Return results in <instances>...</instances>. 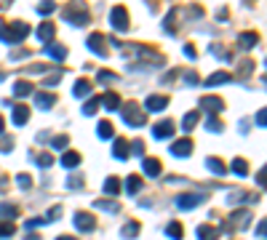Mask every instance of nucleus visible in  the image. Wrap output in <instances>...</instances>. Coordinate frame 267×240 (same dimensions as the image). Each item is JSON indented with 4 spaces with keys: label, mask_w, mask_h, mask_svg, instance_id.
Segmentation results:
<instances>
[{
    "label": "nucleus",
    "mask_w": 267,
    "mask_h": 240,
    "mask_svg": "<svg viewBox=\"0 0 267 240\" xmlns=\"http://www.w3.org/2000/svg\"><path fill=\"white\" fill-rule=\"evenodd\" d=\"M14 232H16V227H14L11 222H0V240H6V238H11Z\"/></svg>",
    "instance_id": "37"
},
{
    "label": "nucleus",
    "mask_w": 267,
    "mask_h": 240,
    "mask_svg": "<svg viewBox=\"0 0 267 240\" xmlns=\"http://www.w3.org/2000/svg\"><path fill=\"white\" fill-rule=\"evenodd\" d=\"M54 102H56V96L54 94H35V104H38V110H51L54 107Z\"/></svg>",
    "instance_id": "20"
},
{
    "label": "nucleus",
    "mask_w": 267,
    "mask_h": 240,
    "mask_svg": "<svg viewBox=\"0 0 267 240\" xmlns=\"http://www.w3.org/2000/svg\"><path fill=\"white\" fill-rule=\"evenodd\" d=\"M256 182H259V187H264V168L259 171V176H256Z\"/></svg>",
    "instance_id": "50"
},
{
    "label": "nucleus",
    "mask_w": 267,
    "mask_h": 240,
    "mask_svg": "<svg viewBox=\"0 0 267 240\" xmlns=\"http://www.w3.org/2000/svg\"><path fill=\"white\" fill-rule=\"evenodd\" d=\"M54 32H56V29H54V24H51L48 19L40 21V27H38V37H40L43 43H51L54 40Z\"/></svg>",
    "instance_id": "17"
},
{
    "label": "nucleus",
    "mask_w": 267,
    "mask_h": 240,
    "mask_svg": "<svg viewBox=\"0 0 267 240\" xmlns=\"http://www.w3.org/2000/svg\"><path fill=\"white\" fill-rule=\"evenodd\" d=\"M3 131H6V120L0 118V134H3Z\"/></svg>",
    "instance_id": "53"
},
{
    "label": "nucleus",
    "mask_w": 267,
    "mask_h": 240,
    "mask_svg": "<svg viewBox=\"0 0 267 240\" xmlns=\"http://www.w3.org/2000/svg\"><path fill=\"white\" fill-rule=\"evenodd\" d=\"M16 184L22 190H27V187H32V179H30V174H19L16 176Z\"/></svg>",
    "instance_id": "42"
},
{
    "label": "nucleus",
    "mask_w": 267,
    "mask_h": 240,
    "mask_svg": "<svg viewBox=\"0 0 267 240\" xmlns=\"http://www.w3.org/2000/svg\"><path fill=\"white\" fill-rule=\"evenodd\" d=\"M19 216V208L16 206H0V219H16Z\"/></svg>",
    "instance_id": "35"
},
{
    "label": "nucleus",
    "mask_w": 267,
    "mask_h": 240,
    "mask_svg": "<svg viewBox=\"0 0 267 240\" xmlns=\"http://www.w3.org/2000/svg\"><path fill=\"white\" fill-rule=\"evenodd\" d=\"M67 184H70L72 190H75V187H80V184H83V176H78V174H75V176H70V182H67Z\"/></svg>",
    "instance_id": "45"
},
{
    "label": "nucleus",
    "mask_w": 267,
    "mask_h": 240,
    "mask_svg": "<svg viewBox=\"0 0 267 240\" xmlns=\"http://www.w3.org/2000/svg\"><path fill=\"white\" fill-rule=\"evenodd\" d=\"M126 192H128V195H139V192H142V176L131 174L128 179H126Z\"/></svg>",
    "instance_id": "19"
},
{
    "label": "nucleus",
    "mask_w": 267,
    "mask_h": 240,
    "mask_svg": "<svg viewBox=\"0 0 267 240\" xmlns=\"http://www.w3.org/2000/svg\"><path fill=\"white\" fill-rule=\"evenodd\" d=\"M168 96H147V102H144V110L147 112H163L168 107Z\"/></svg>",
    "instance_id": "8"
},
{
    "label": "nucleus",
    "mask_w": 267,
    "mask_h": 240,
    "mask_svg": "<svg viewBox=\"0 0 267 240\" xmlns=\"http://www.w3.org/2000/svg\"><path fill=\"white\" fill-rule=\"evenodd\" d=\"M96 80L107 86V83H115V80H118V75H115V72H107V69H99V72H96Z\"/></svg>",
    "instance_id": "36"
},
{
    "label": "nucleus",
    "mask_w": 267,
    "mask_h": 240,
    "mask_svg": "<svg viewBox=\"0 0 267 240\" xmlns=\"http://www.w3.org/2000/svg\"><path fill=\"white\" fill-rule=\"evenodd\" d=\"M174 131H176L174 120H160V123H155V126H152V136L155 139H171V136H174Z\"/></svg>",
    "instance_id": "6"
},
{
    "label": "nucleus",
    "mask_w": 267,
    "mask_h": 240,
    "mask_svg": "<svg viewBox=\"0 0 267 240\" xmlns=\"http://www.w3.org/2000/svg\"><path fill=\"white\" fill-rule=\"evenodd\" d=\"M206 128H208V131H214V134H222V123H219V120L214 118V115H211V118H208Z\"/></svg>",
    "instance_id": "41"
},
{
    "label": "nucleus",
    "mask_w": 267,
    "mask_h": 240,
    "mask_svg": "<svg viewBox=\"0 0 267 240\" xmlns=\"http://www.w3.org/2000/svg\"><path fill=\"white\" fill-rule=\"evenodd\" d=\"M96 136H99V139H112V136H115L112 123H110V120H102L99 126H96Z\"/></svg>",
    "instance_id": "26"
},
{
    "label": "nucleus",
    "mask_w": 267,
    "mask_h": 240,
    "mask_svg": "<svg viewBox=\"0 0 267 240\" xmlns=\"http://www.w3.org/2000/svg\"><path fill=\"white\" fill-rule=\"evenodd\" d=\"M86 48L94 51L96 56H107V37H104V35H99V32L88 35V40H86Z\"/></svg>",
    "instance_id": "4"
},
{
    "label": "nucleus",
    "mask_w": 267,
    "mask_h": 240,
    "mask_svg": "<svg viewBox=\"0 0 267 240\" xmlns=\"http://www.w3.org/2000/svg\"><path fill=\"white\" fill-rule=\"evenodd\" d=\"M203 200H206V195H203V192H187V195H179V198H176V206L184 208V211H190V208L200 206Z\"/></svg>",
    "instance_id": "5"
},
{
    "label": "nucleus",
    "mask_w": 267,
    "mask_h": 240,
    "mask_svg": "<svg viewBox=\"0 0 267 240\" xmlns=\"http://www.w3.org/2000/svg\"><path fill=\"white\" fill-rule=\"evenodd\" d=\"M142 168H144V174L150 176V179H158V176H160V160L158 158H144Z\"/></svg>",
    "instance_id": "11"
},
{
    "label": "nucleus",
    "mask_w": 267,
    "mask_h": 240,
    "mask_svg": "<svg viewBox=\"0 0 267 240\" xmlns=\"http://www.w3.org/2000/svg\"><path fill=\"white\" fill-rule=\"evenodd\" d=\"M166 235H168L171 240H182V235H184V232H182V224H179V222H171L168 227H166Z\"/></svg>",
    "instance_id": "33"
},
{
    "label": "nucleus",
    "mask_w": 267,
    "mask_h": 240,
    "mask_svg": "<svg viewBox=\"0 0 267 240\" xmlns=\"http://www.w3.org/2000/svg\"><path fill=\"white\" fill-rule=\"evenodd\" d=\"M14 94H16L19 99L30 96V94H32V83H27V80H19L16 86H14Z\"/></svg>",
    "instance_id": "29"
},
{
    "label": "nucleus",
    "mask_w": 267,
    "mask_h": 240,
    "mask_svg": "<svg viewBox=\"0 0 267 240\" xmlns=\"http://www.w3.org/2000/svg\"><path fill=\"white\" fill-rule=\"evenodd\" d=\"M120 235H123V238H136V235H139V222H126Z\"/></svg>",
    "instance_id": "34"
},
{
    "label": "nucleus",
    "mask_w": 267,
    "mask_h": 240,
    "mask_svg": "<svg viewBox=\"0 0 267 240\" xmlns=\"http://www.w3.org/2000/svg\"><path fill=\"white\" fill-rule=\"evenodd\" d=\"M56 83H59V75H54V77H48V80H43V86H56Z\"/></svg>",
    "instance_id": "47"
},
{
    "label": "nucleus",
    "mask_w": 267,
    "mask_h": 240,
    "mask_svg": "<svg viewBox=\"0 0 267 240\" xmlns=\"http://www.w3.org/2000/svg\"><path fill=\"white\" fill-rule=\"evenodd\" d=\"M248 219H251V211H246V208H238V211H232V216H230L235 230H243L248 224Z\"/></svg>",
    "instance_id": "12"
},
{
    "label": "nucleus",
    "mask_w": 267,
    "mask_h": 240,
    "mask_svg": "<svg viewBox=\"0 0 267 240\" xmlns=\"http://www.w3.org/2000/svg\"><path fill=\"white\" fill-rule=\"evenodd\" d=\"M96 208H104V211L115 214L118 211V203H112V200H96Z\"/></svg>",
    "instance_id": "40"
},
{
    "label": "nucleus",
    "mask_w": 267,
    "mask_h": 240,
    "mask_svg": "<svg viewBox=\"0 0 267 240\" xmlns=\"http://www.w3.org/2000/svg\"><path fill=\"white\" fill-rule=\"evenodd\" d=\"M43 53H48V56H54V59H64L67 56V48H64V45H59V43H46Z\"/></svg>",
    "instance_id": "22"
},
{
    "label": "nucleus",
    "mask_w": 267,
    "mask_h": 240,
    "mask_svg": "<svg viewBox=\"0 0 267 240\" xmlns=\"http://www.w3.org/2000/svg\"><path fill=\"white\" fill-rule=\"evenodd\" d=\"M238 43H240V48H254V45L259 43V35L256 32H243Z\"/></svg>",
    "instance_id": "28"
},
{
    "label": "nucleus",
    "mask_w": 267,
    "mask_h": 240,
    "mask_svg": "<svg viewBox=\"0 0 267 240\" xmlns=\"http://www.w3.org/2000/svg\"><path fill=\"white\" fill-rule=\"evenodd\" d=\"M200 110H206V112H222L224 104H222V99H216V96H203L200 99Z\"/></svg>",
    "instance_id": "14"
},
{
    "label": "nucleus",
    "mask_w": 267,
    "mask_h": 240,
    "mask_svg": "<svg viewBox=\"0 0 267 240\" xmlns=\"http://www.w3.org/2000/svg\"><path fill=\"white\" fill-rule=\"evenodd\" d=\"M64 19L70 21V24H75V27H80L88 21V11H86V5L80 11H72V8H64Z\"/></svg>",
    "instance_id": "9"
},
{
    "label": "nucleus",
    "mask_w": 267,
    "mask_h": 240,
    "mask_svg": "<svg viewBox=\"0 0 267 240\" xmlns=\"http://www.w3.org/2000/svg\"><path fill=\"white\" fill-rule=\"evenodd\" d=\"M168 150H171V155H176V158H187V155H192V142L190 139H176Z\"/></svg>",
    "instance_id": "7"
},
{
    "label": "nucleus",
    "mask_w": 267,
    "mask_h": 240,
    "mask_svg": "<svg viewBox=\"0 0 267 240\" xmlns=\"http://www.w3.org/2000/svg\"><path fill=\"white\" fill-rule=\"evenodd\" d=\"M230 168H232V174H238V176H246L248 174V163L243 158H235L232 163H230Z\"/></svg>",
    "instance_id": "30"
},
{
    "label": "nucleus",
    "mask_w": 267,
    "mask_h": 240,
    "mask_svg": "<svg viewBox=\"0 0 267 240\" xmlns=\"http://www.w3.org/2000/svg\"><path fill=\"white\" fill-rule=\"evenodd\" d=\"M184 53H187L190 59H195V48H192V45H184Z\"/></svg>",
    "instance_id": "49"
},
{
    "label": "nucleus",
    "mask_w": 267,
    "mask_h": 240,
    "mask_svg": "<svg viewBox=\"0 0 267 240\" xmlns=\"http://www.w3.org/2000/svg\"><path fill=\"white\" fill-rule=\"evenodd\" d=\"M264 227H267V222L262 219V222H259V232H256V235H259V238H262V235H264Z\"/></svg>",
    "instance_id": "51"
},
{
    "label": "nucleus",
    "mask_w": 267,
    "mask_h": 240,
    "mask_svg": "<svg viewBox=\"0 0 267 240\" xmlns=\"http://www.w3.org/2000/svg\"><path fill=\"white\" fill-rule=\"evenodd\" d=\"M118 192H120V179H118V176H107L104 179V195H118Z\"/></svg>",
    "instance_id": "25"
},
{
    "label": "nucleus",
    "mask_w": 267,
    "mask_h": 240,
    "mask_svg": "<svg viewBox=\"0 0 267 240\" xmlns=\"http://www.w3.org/2000/svg\"><path fill=\"white\" fill-rule=\"evenodd\" d=\"M219 238V230L211 227V224H200L198 227V240H216Z\"/></svg>",
    "instance_id": "23"
},
{
    "label": "nucleus",
    "mask_w": 267,
    "mask_h": 240,
    "mask_svg": "<svg viewBox=\"0 0 267 240\" xmlns=\"http://www.w3.org/2000/svg\"><path fill=\"white\" fill-rule=\"evenodd\" d=\"M54 8H56V3H54V0H43V3H38V11H40L43 16H48Z\"/></svg>",
    "instance_id": "38"
},
{
    "label": "nucleus",
    "mask_w": 267,
    "mask_h": 240,
    "mask_svg": "<svg viewBox=\"0 0 267 240\" xmlns=\"http://www.w3.org/2000/svg\"><path fill=\"white\" fill-rule=\"evenodd\" d=\"M91 88H94V83H88V80H78L75 88H72V94H75L78 99H86V96H91Z\"/></svg>",
    "instance_id": "24"
},
{
    "label": "nucleus",
    "mask_w": 267,
    "mask_h": 240,
    "mask_svg": "<svg viewBox=\"0 0 267 240\" xmlns=\"http://www.w3.org/2000/svg\"><path fill=\"white\" fill-rule=\"evenodd\" d=\"M264 120H267V110L262 107V110L256 112V126H259V128H264Z\"/></svg>",
    "instance_id": "43"
},
{
    "label": "nucleus",
    "mask_w": 267,
    "mask_h": 240,
    "mask_svg": "<svg viewBox=\"0 0 267 240\" xmlns=\"http://www.w3.org/2000/svg\"><path fill=\"white\" fill-rule=\"evenodd\" d=\"M38 163H40V168H48V166L54 163V160H51V155L46 152V155H40V158H38Z\"/></svg>",
    "instance_id": "44"
},
{
    "label": "nucleus",
    "mask_w": 267,
    "mask_h": 240,
    "mask_svg": "<svg viewBox=\"0 0 267 240\" xmlns=\"http://www.w3.org/2000/svg\"><path fill=\"white\" fill-rule=\"evenodd\" d=\"M67 144H70L67 136H54V139H51V147H54V150H64Z\"/></svg>",
    "instance_id": "39"
},
{
    "label": "nucleus",
    "mask_w": 267,
    "mask_h": 240,
    "mask_svg": "<svg viewBox=\"0 0 267 240\" xmlns=\"http://www.w3.org/2000/svg\"><path fill=\"white\" fill-rule=\"evenodd\" d=\"M131 147H134V152H136V155H142V152H144V147H142V142H134Z\"/></svg>",
    "instance_id": "48"
},
{
    "label": "nucleus",
    "mask_w": 267,
    "mask_h": 240,
    "mask_svg": "<svg viewBox=\"0 0 267 240\" xmlns=\"http://www.w3.org/2000/svg\"><path fill=\"white\" fill-rule=\"evenodd\" d=\"M56 240H78V238H70V235H59Z\"/></svg>",
    "instance_id": "52"
},
{
    "label": "nucleus",
    "mask_w": 267,
    "mask_h": 240,
    "mask_svg": "<svg viewBox=\"0 0 267 240\" xmlns=\"http://www.w3.org/2000/svg\"><path fill=\"white\" fill-rule=\"evenodd\" d=\"M30 35V24L24 21H11V24L0 27V40L3 43H22Z\"/></svg>",
    "instance_id": "1"
},
{
    "label": "nucleus",
    "mask_w": 267,
    "mask_h": 240,
    "mask_svg": "<svg viewBox=\"0 0 267 240\" xmlns=\"http://www.w3.org/2000/svg\"><path fill=\"white\" fill-rule=\"evenodd\" d=\"M206 166H208V171H211V174H216V176H224V171H227L224 163H222L219 158H208V160H206Z\"/></svg>",
    "instance_id": "27"
},
{
    "label": "nucleus",
    "mask_w": 267,
    "mask_h": 240,
    "mask_svg": "<svg viewBox=\"0 0 267 240\" xmlns=\"http://www.w3.org/2000/svg\"><path fill=\"white\" fill-rule=\"evenodd\" d=\"M187 83H190V86H198V75H195V72H187Z\"/></svg>",
    "instance_id": "46"
},
{
    "label": "nucleus",
    "mask_w": 267,
    "mask_h": 240,
    "mask_svg": "<svg viewBox=\"0 0 267 240\" xmlns=\"http://www.w3.org/2000/svg\"><path fill=\"white\" fill-rule=\"evenodd\" d=\"M112 155L118 160H126L131 155V147H128V142L126 139H115V147H112Z\"/></svg>",
    "instance_id": "18"
},
{
    "label": "nucleus",
    "mask_w": 267,
    "mask_h": 240,
    "mask_svg": "<svg viewBox=\"0 0 267 240\" xmlns=\"http://www.w3.org/2000/svg\"><path fill=\"white\" fill-rule=\"evenodd\" d=\"M96 110H99V96H91L88 102L83 104V115H86V118H91V115H96Z\"/></svg>",
    "instance_id": "32"
},
{
    "label": "nucleus",
    "mask_w": 267,
    "mask_h": 240,
    "mask_svg": "<svg viewBox=\"0 0 267 240\" xmlns=\"http://www.w3.org/2000/svg\"><path fill=\"white\" fill-rule=\"evenodd\" d=\"M230 80H232V75H230V72H214V75H208V77H206V83H203V86L214 88V86H224V83H230Z\"/></svg>",
    "instance_id": "15"
},
{
    "label": "nucleus",
    "mask_w": 267,
    "mask_h": 240,
    "mask_svg": "<svg viewBox=\"0 0 267 240\" xmlns=\"http://www.w3.org/2000/svg\"><path fill=\"white\" fill-rule=\"evenodd\" d=\"M62 166L64 168H78L80 166V155H78L75 150H67L64 155H62Z\"/></svg>",
    "instance_id": "21"
},
{
    "label": "nucleus",
    "mask_w": 267,
    "mask_h": 240,
    "mask_svg": "<svg viewBox=\"0 0 267 240\" xmlns=\"http://www.w3.org/2000/svg\"><path fill=\"white\" fill-rule=\"evenodd\" d=\"M24 240H40V238H38V235H27Z\"/></svg>",
    "instance_id": "54"
},
{
    "label": "nucleus",
    "mask_w": 267,
    "mask_h": 240,
    "mask_svg": "<svg viewBox=\"0 0 267 240\" xmlns=\"http://www.w3.org/2000/svg\"><path fill=\"white\" fill-rule=\"evenodd\" d=\"M110 24H112L118 32H126V29H128V11H126L123 5H115L112 13H110Z\"/></svg>",
    "instance_id": "3"
},
{
    "label": "nucleus",
    "mask_w": 267,
    "mask_h": 240,
    "mask_svg": "<svg viewBox=\"0 0 267 240\" xmlns=\"http://www.w3.org/2000/svg\"><path fill=\"white\" fill-rule=\"evenodd\" d=\"M99 107H104L107 112H115V110H120V96L115 94V91H110V94H104L99 99Z\"/></svg>",
    "instance_id": "10"
},
{
    "label": "nucleus",
    "mask_w": 267,
    "mask_h": 240,
    "mask_svg": "<svg viewBox=\"0 0 267 240\" xmlns=\"http://www.w3.org/2000/svg\"><path fill=\"white\" fill-rule=\"evenodd\" d=\"M27 120H30V107L27 104H14V123L22 128Z\"/></svg>",
    "instance_id": "16"
},
{
    "label": "nucleus",
    "mask_w": 267,
    "mask_h": 240,
    "mask_svg": "<svg viewBox=\"0 0 267 240\" xmlns=\"http://www.w3.org/2000/svg\"><path fill=\"white\" fill-rule=\"evenodd\" d=\"M120 115H123V120L128 123L131 128H142L144 123H147V118H144V112L139 110V104H134V102H128L126 107H120Z\"/></svg>",
    "instance_id": "2"
},
{
    "label": "nucleus",
    "mask_w": 267,
    "mask_h": 240,
    "mask_svg": "<svg viewBox=\"0 0 267 240\" xmlns=\"http://www.w3.org/2000/svg\"><path fill=\"white\" fill-rule=\"evenodd\" d=\"M75 227L78 230H80V232H86V230H94V227H96V219H94V216L91 214H75Z\"/></svg>",
    "instance_id": "13"
},
{
    "label": "nucleus",
    "mask_w": 267,
    "mask_h": 240,
    "mask_svg": "<svg viewBox=\"0 0 267 240\" xmlns=\"http://www.w3.org/2000/svg\"><path fill=\"white\" fill-rule=\"evenodd\" d=\"M198 118H200V112H187L184 115V120H182V131H192L195 128V123H198Z\"/></svg>",
    "instance_id": "31"
}]
</instances>
